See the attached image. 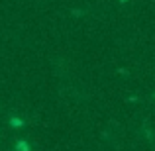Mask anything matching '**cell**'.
I'll list each match as a JSON object with an SVG mask.
<instances>
[{
  "mask_svg": "<svg viewBox=\"0 0 155 151\" xmlns=\"http://www.w3.org/2000/svg\"><path fill=\"white\" fill-rule=\"evenodd\" d=\"M16 149H18V151H30V145L26 143V140H18V143H16Z\"/></svg>",
  "mask_w": 155,
  "mask_h": 151,
  "instance_id": "7a4b0ae2",
  "label": "cell"
},
{
  "mask_svg": "<svg viewBox=\"0 0 155 151\" xmlns=\"http://www.w3.org/2000/svg\"><path fill=\"white\" fill-rule=\"evenodd\" d=\"M10 126H12L14 130H20V128H24V120H20V118L12 116V118H10Z\"/></svg>",
  "mask_w": 155,
  "mask_h": 151,
  "instance_id": "6da1fadb",
  "label": "cell"
},
{
  "mask_svg": "<svg viewBox=\"0 0 155 151\" xmlns=\"http://www.w3.org/2000/svg\"><path fill=\"white\" fill-rule=\"evenodd\" d=\"M120 2H122V4H124V2H128V0H120Z\"/></svg>",
  "mask_w": 155,
  "mask_h": 151,
  "instance_id": "3957f363",
  "label": "cell"
}]
</instances>
